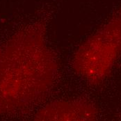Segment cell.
I'll return each mask as SVG.
<instances>
[{
    "instance_id": "cell-1",
    "label": "cell",
    "mask_w": 121,
    "mask_h": 121,
    "mask_svg": "<svg viewBox=\"0 0 121 121\" xmlns=\"http://www.w3.org/2000/svg\"><path fill=\"white\" fill-rule=\"evenodd\" d=\"M36 33L17 35L0 48V115L36 105L54 82L57 60Z\"/></svg>"
},
{
    "instance_id": "cell-2",
    "label": "cell",
    "mask_w": 121,
    "mask_h": 121,
    "mask_svg": "<svg viewBox=\"0 0 121 121\" xmlns=\"http://www.w3.org/2000/svg\"><path fill=\"white\" fill-rule=\"evenodd\" d=\"M112 25L86 42L73 60L74 71L90 84H101L121 54V28Z\"/></svg>"
},
{
    "instance_id": "cell-3",
    "label": "cell",
    "mask_w": 121,
    "mask_h": 121,
    "mask_svg": "<svg viewBox=\"0 0 121 121\" xmlns=\"http://www.w3.org/2000/svg\"><path fill=\"white\" fill-rule=\"evenodd\" d=\"M31 121H98L97 109L86 99L59 100L43 107Z\"/></svg>"
}]
</instances>
